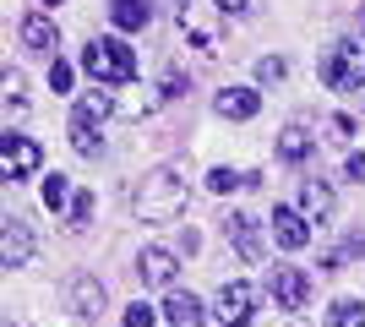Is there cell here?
I'll list each match as a JSON object with an SVG mask.
<instances>
[{"label": "cell", "instance_id": "obj_1", "mask_svg": "<svg viewBox=\"0 0 365 327\" xmlns=\"http://www.w3.org/2000/svg\"><path fill=\"white\" fill-rule=\"evenodd\" d=\"M185 202H191V186H185L180 170H153V175H142V186L131 191V213L148 218V224H169V218H180Z\"/></svg>", "mask_w": 365, "mask_h": 327}, {"label": "cell", "instance_id": "obj_2", "mask_svg": "<svg viewBox=\"0 0 365 327\" xmlns=\"http://www.w3.org/2000/svg\"><path fill=\"white\" fill-rule=\"evenodd\" d=\"M322 82H327V88H338V93L365 88V28L322 55Z\"/></svg>", "mask_w": 365, "mask_h": 327}, {"label": "cell", "instance_id": "obj_3", "mask_svg": "<svg viewBox=\"0 0 365 327\" xmlns=\"http://www.w3.org/2000/svg\"><path fill=\"white\" fill-rule=\"evenodd\" d=\"M82 71H88L93 82H131L137 77V55H131L125 38H93V44L82 49Z\"/></svg>", "mask_w": 365, "mask_h": 327}, {"label": "cell", "instance_id": "obj_4", "mask_svg": "<svg viewBox=\"0 0 365 327\" xmlns=\"http://www.w3.org/2000/svg\"><path fill=\"white\" fill-rule=\"evenodd\" d=\"M251 316H257V284H245V279L224 284V289H218V300H213V322L245 327Z\"/></svg>", "mask_w": 365, "mask_h": 327}, {"label": "cell", "instance_id": "obj_5", "mask_svg": "<svg viewBox=\"0 0 365 327\" xmlns=\"http://www.w3.org/2000/svg\"><path fill=\"white\" fill-rule=\"evenodd\" d=\"M0 170H6V180H28V175L44 170V147L33 137H6V147H0Z\"/></svg>", "mask_w": 365, "mask_h": 327}, {"label": "cell", "instance_id": "obj_6", "mask_svg": "<svg viewBox=\"0 0 365 327\" xmlns=\"http://www.w3.org/2000/svg\"><path fill=\"white\" fill-rule=\"evenodd\" d=\"M66 306H71L76 322H98V311H104V284L93 279V273H76V279L66 284Z\"/></svg>", "mask_w": 365, "mask_h": 327}, {"label": "cell", "instance_id": "obj_7", "mask_svg": "<svg viewBox=\"0 0 365 327\" xmlns=\"http://www.w3.org/2000/svg\"><path fill=\"white\" fill-rule=\"evenodd\" d=\"M28 256H33V229H28V218H6V224H0V262H6V273L28 267Z\"/></svg>", "mask_w": 365, "mask_h": 327}, {"label": "cell", "instance_id": "obj_8", "mask_svg": "<svg viewBox=\"0 0 365 327\" xmlns=\"http://www.w3.org/2000/svg\"><path fill=\"white\" fill-rule=\"evenodd\" d=\"M273 300L284 306V311H300L305 300H311V273H300V267H273Z\"/></svg>", "mask_w": 365, "mask_h": 327}, {"label": "cell", "instance_id": "obj_9", "mask_svg": "<svg viewBox=\"0 0 365 327\" xmlns=\"http://www.w3.org/2000/svg\"><path fill=\"white\" fill-rule=\"evenodd\" d=\"M311 229H317V224H311L300 207H273V240H278L284 251L311 246Z\"/></svg>", "mask_w": 365, "mask_h": 327}, {"label": "cell", "instance_id": "obj_10", "mask_svg": "<svg viewBox=\"0 0 365 327\" xmlns=\"http://www.w3.org/2000/svg\"><path fill=\"white\" fill-rule=\"evenodd\" d=\"M224 234H229V246L240 251V262H262V256H267V246H262V234H257V218L229 213L224 218Z\"/></svg>", "mask_w": 365, "mask_h": 327}, {"label": "cell", "instance_id": "obj_11", "mask_svg": "<svg viewBox=\"0 0 365 327\" xmlns=\"http://www.w3.org/2000/svg\"><path fill=\"white\" fill-rule=\"evenodd\" d=\"M137 273H142V284H153V289H169L175 273H180V262H175V251L148 246V251H137Z\"/></svg>", "mask_w": 365, "mask_h": 327}, {"label": "cell", "instance_id": "obj_12", "mask_svg": "<svg viewBox=\"0 0 365 327\" xmlns=\"http://www.w3.org/2000/svg\"><path fill=\"white\" fill-rule=\"evenodd\" d=\"M294 207H300L311 224H327V218L338 213V197H333V186H327V180H305L300 197H294Z\"/></svg>", "mask_w": 365, "mask_h": 327}, {"label": "cell", "instance_id": "obj_13", "mask_svg": "<svg viewBox=\"0 0 365 327\" xmlns=\"http://www.w3.org/2000/svg\"><path fill=\"white\" fill-rule=\"evenodd\" d=\"M164 322H169V327H202V300H197V295H185V289H169V300H164Z\"/></svg>", "mask_w": 365, "mask_h": 327}, {"label": "cell", "instance_id": "obj_14", "mask_svg": "<svg viewBox=\"0 0 365 327\" xmlns=\"http://www.w3.org/2000/svg\"><path fill=\"white\" fill-rule=\"evenodd\" d=\"M22 44H28V49H38V55H49V49L61 44V28H55L49 16H38V11H33L28 22H22Z\"/></svg>", "mask_w": 365, "mask_h": 327}, {"label": "cell", "instance_id": "obj_15", "mask_svg": "<svg viewBox=\"0 0 365 327\" xmlns=\"http://www.w3.org/2000/svg\"><path fill=\"white\" fill-rule=\"evenodd\" d=\"M257 88H224V93H218V115H229V120H251V115H257Z\"/></svg>", "mask_w": 365, "mask_h": 327}, {"label": "cell", "instance_id": "obj_16", "mask_svg": "<svg viewBox=\"0 0 365 327\" xmlns=\"http://www.w3.org/2000/svg\"><path fill=\"white\" fill-rule=\"evenodd\" d=\"M115 109H120V104H115V98H109V93H98V88H93V93H82V98H76L71 120H93V125H98V120H109Z\"/></svg>", "mask_w": 365, "mask_h": 327}, {"label": "cell", "instance_id": "obj_17", "mask_svg": "<svg viewBox=\"0 0 365 327\" xmlns=\"http://www.w3.org/2000/svg\"><path fill=\"white\" fill-rule=\"evenodd\" d=\"M278 158H284V164H305V158H311V131H305V125H284Z\"/></svg>", "mask_w": 365, "mask_h": 327}, {"label": "cell", "instance_id": "obj_18", "mask_svg": "<svg viewBox=\"0 0 365 327\" xmlns=\"http://www.w3.org/2000/svg\"><path fill=\"white\" fill-rule=\"evenodd\" d=\"M71 147H76V158H104L98 125H93V120H71Z\"/></svg>", "mask_w": 365, "mask_h": 327}, {"label": "cell", "instance_id": "obj_19", "mask_svg": "<svg viewBox=\"0 0 365 327\" xmlns=\"http://www.w3.org/2000/svg\"><path fill=\"white\" fill-rule=\"evenodd\" d=\"M38 197H44V207L49 213H66V207H71V180H66V175H44V186H38Z\"/></svg>", "mask_w": 365, "mask_h": 327}, {"label": "cell", "instance_id": "obj_20", "mask_svg": "<svg viewBox=\"0 0 365 327\" xmlns=\"http://www.w3.org/2000/svg\"><path fill=\"white\" fill-rule=\"evenodd\" d=\"M109 16H115V28H148L153 6H148V0H115V6H109Z\"/></svg>", "mask_w": 365, "mask_h": 327}, {"label": "cell", "instance_id": "obj_21", "mask_svg": "<svg viewBox=\"0 0 365 327\" xmlns=\"http://www.w3.org/2000/svg\"><path fill=\"white\" fill-rule=\"evenodd\" d=\"M327 327H365V300H333L327 306Z\"/></svg>", "mask_w": 365, "mask_h": 327}, {"label": "cell", "instance_id": "obj_22", "mask_svg": "<svg viewBox=\"0 0 365 327\" xmlns=\"http://www.w3.org/2000/svg\"><path fill=\"white\" fill-rule=\"evenodd\" d=\"M207 191H213V197H229V191H245V175H235V170H224V164H218V170H207Z\"/></svg>", "mask_w": 365, "mask_h": 327}, {"label": "cell", "instance_id": "obj_23", "mask_svg": "<svg viewBox=\"0 0 365 327\" xmlns=\"http://www.w3.org/2000/svg\"><path fill=\"white\" fill-rule=\"evenodd\" d=\"M88 218H93V191H76L71 207H66V224H71V229H82Z\"/></svg>", "mask_w": 365, "mask_h": 327}, {"label": "cell", "instance_id": "obj_24", "mask_svg": "<svg viewBox=\"0 0 365 327\" xmlns=\"http://www.w3.org/2000/svg\"><path fill=\"white\" fill-rule=\"evenodd\" d=\"M257 82H267V88L284 82V61H278V55H262V61H257Z\"/></svg>", "mask_w": 365, "mask_h": 327}, {"label": "cell", "instance_id": "obj_25", "mask_svg": "<svg viewBox=\"0 0 365 327\" xmlns=\"http://www.w3.org/2000/svg\"><path fill=\"white\" fill-rule=\"evenodd\" d=\"M120 327H153V311L142 306V300H131V306H125V316H120Z\"/></svg>", "mask_w": 365, "mask_h": 327}, {"label": "cell", "instance_id": "obj_26", "mask_svg": "<svg viewBox=\"0 0 365 327\" xmlns=\"http://www.w3.org/2000/svg\"><path fill=\"white\" fill-rule=\"evenodd\" d=\"M49 88H55V93H71V66H49Z\"/></svg>", "mask_w": 365, "mask_h": 327}, {"label": "cell", "instance_id": "obj_27", "mask_svg": "<svg viewBox=\"0 0 365 327\" xmlns=\"http://www.w3.org/2000/svg\"><path fill=\"white\" fill-rule=\"evenodd\" d=\"M22 88H28V82H22V71H6V98H11L16 109L28 104V98H22Z\"/></svg>", "mask_w": 365, "mask_h": 327}, {"label": "cell", "instance_id": "obj_28", "mask_svg": "<svg viewBox=\"0 0 365 327\" xmlns=\"http://www.w3.org/2000/svg\"><path fill=\"white\" fill-rule=\"evenodd\" d=\"M344 175H349V180H365V153H349V158H344Z\"/></svg>", "mask_w": 365, "mask_h": 327}, {"label": "cell", "instance_id": "obj_29", "mask_svg": "<svg viewBox=\"0 0 365 327\" xmlns=\"http://www.w3.org/2000/svg\"><path fill=\"white\" fill-rule=\"evenodd\" d=\"M175 93H185V77H175V71H169V77H164V98H175Z\"/></svg>", "mask_w": 365, "mask_h": 327}, {"label": "cell", "instance_id": "obj_30", "mask_svg": "<svg viewBox=\"0 0 365 327\" xmlns=\"http://www.w3.org/2000/svg\"><path fill=\"white\" fill-rule=\"evenodd\" d=\"M218 11H245V6H251V0H213Z\"/></svg>", "mask_w": 365, "mask_h": 327}, {"label": "cell", "instance_id": "obj_31", "mask_svg": "<svg viewBox=\"0 0 365 327\" xmlns=\"http://www.w3.org/2000/svg\"><path fill=\"white\" fill-rule=\"evenodd\" d=\"M294 327H311V322H294Z\"/></svg>", "mask_w": 365, "mask_h": 327}, {"label": "cell", "instance_id": "obj_32", "mask_svg": "<svg viewBox=\"0 0 365 327\" xmlns=\"http://www.w3.org/2000/svg\"><path fill=\"white\" fill-rule=\"evenodd\" d=\"M44 6H55V0H44Z\"/></svg>", "mask_w": 365, "mask_h": 327}]
</instances>
